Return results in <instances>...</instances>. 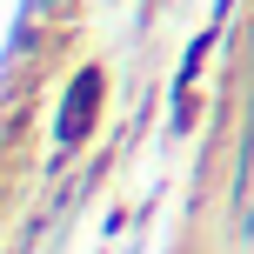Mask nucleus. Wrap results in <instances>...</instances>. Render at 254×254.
I'll list each match as a JSON object with an SVG mask.
<instances>
[{"label":"nucleus","instance_id":"nucleus-1","mask_svg":"<svg viewBox=\"0 0 254 254\" xmlns=\"http://www.w3.org/2000/svg\"><path fill=\"white\" fill-rule=\"evenodd\" d=\"M94 114H101V74H80L74 94H67V107H61V147H80Z\"/></svg>","mask_w":254,"mask_h":254}]
</instances>
